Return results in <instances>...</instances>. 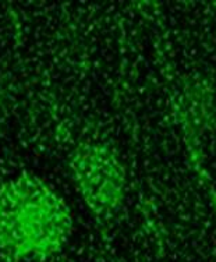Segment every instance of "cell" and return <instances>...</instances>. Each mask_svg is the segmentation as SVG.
Here are the masks:
<instances>
[{"label": "cell", "instance_id": "6da1fadb", "mask_svg": "<svg viewBox=\"0 0 216 262\" xmlns=\"http://www.w3.org/2000/svg\"><path fill=\"white\" fill-rule=\"evenodd\" d=\"M73 233L70 207L45 180L21 173L0 184V254L11 262L57 255Z\"/></svg>", "mask_w": 216, "mask_h": 262}, {"label": "cell", "instance_id": "7a4b0ae2", "mask_svg": "<svg viewBox=\"0 0 216 262\" xmlns=\"http://www.w3.org/2000/svg\"><path fill=\"white\" fill-rule=\"evenodd\" d=\"M69 171L87 208L106 217L120 209L127 191L124 165L103 142H81L69 155Z\"/></svg>", "mask_w": 216, "mask_h": 262}]
</instances>
